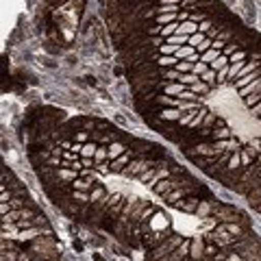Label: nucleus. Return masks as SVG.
<instances>
[{
  "label": "nucleus",
  "mask_w": 261,
  "mask_h": 261,
  "mask_svg": "<svg viewBox=\"0 0 261 261\" xmlns=\"http://www.w3.org/2000/svg\"><path fill=\"white\" fill-rule=\"evenodd\" d=\"M183 261H196V259H183Z\"/></svg>",
  "instance_id": "nucleus-1"
}]
</instances>
